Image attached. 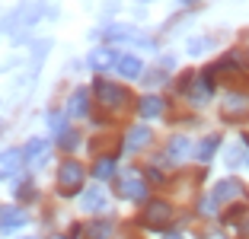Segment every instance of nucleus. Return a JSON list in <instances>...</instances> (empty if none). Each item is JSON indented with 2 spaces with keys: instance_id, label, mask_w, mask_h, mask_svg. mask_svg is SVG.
I'll return each instance as SVG.
<instances>
[{
  "instance_id": "nucleus-7",
  "label": "nucleus",
  "mask_w": 249,
  "mask_h": 239,
  "mask_svg": "<svg viewBox=\"0 0 249 239\" xmlns=\"http://www.w3.org/2000/svg\"><path fill=\"white\" fill-rule=\"evenodd\" d=\"M150 140H154V128H144V124L128 128V134H124V150L134 153V150H141V147H147Z\"/></svg>"
},
{
  "instance_id": "nucleus-11",
  "label": "nucleus",
  "mask_w": 249,
  "mask_h": 239,
  "mask_svg": "<svg viewBox=\"0 0 249 239\" xmlns=\"http://www.w3.org/2000/svg\"><path fill=\"white\" fill-rule=\"evenodd\" d=\"M138 112L144 118H160L163 112H166V102H163L160 96H144V99L138 102Z\"/></svg>"
},
{
  "instance_id": "nucleus-8",
  "label": "nucleus",
  "mask_w": 249,
  "mask_h": 239,
  "mask_svg": "<svg viewBox=\"0 0 249 239\" xmlns=\"http://www.w3.org/2000/svg\"><path fill=\"white\" fill-rule=\"evenodd\" d=\"M214 198H217L220 204H230V201H236V198H246V188H243L236 179H224V182H217Z\"/></svg>"
},
{
  "instance_id": "nucleus-26",
  "label": "nucleus",
  "mask_w": 249,
  "mask_h": 239,
  "mask_svg": "<svg viewBox=\"0 0 249 239\" xmlns=\"http://www.w3.org/2000/svg\"><path fill=\"white\" fill-rule=\"evenodd\" d=\"M144 3H147V0H144Z\"/></svg>"
},
{
  "instance_id": "nucleus-18",
  "label": "nucleus",
  "mask_w": 249,
  "mask_h": 239,
  "mask_svg": "<svg viewBox=\"0 0 249 239\" xmlns=\"http://www.w3.org/2000/svg\"><path fill=\"white\" fill-rule=\"evenodd\" d=\"M217 147H220V137H217V134H211L208 140H201V144H198V153H195V156L201 159V163H211V156H214V150H217Z\"/></svg>"
},
{
  "instance_id": "nucleus-13",
  "label": "nucleus",
  "mask_w": 249,
  "mask_h": 239,
  "mask_svg": "<svg viewBox=\"0 0 249 239\" xmlns=\"http://www.w3.org/2000/svg\"><path fill=\"white\" fill-rule=\"evenodd\" d=\"M112 175H115V156L106 153L93 163V179H112Z\"/></svg>"
},
{
  "instance_id": "nucleus-12",
  "label": "nucleus",
  "mask_w": 249,
  "mask_h": 239,
  "mask_svg": "<svg viewBox=\"0 0 249 239\" xmlns=\"http://www.w3.org/2000/svg\"><path fill=\"white\" fill-rule=\"evenodd\" d=\"M26 223V210L22 207H3L0 210V230H16Z\"/></svg>"
},
{
  "instance_id": "nucleus-22",
  "label": "nucleus",
  "mask_w": 249,
  "mask_h": 239,
  "mask_svg": "<svg viewBox=\"0 0 249 239\" xmlns=\"http://www.w3.org/2000/svg\"><path fill=\"white\" fill-rule=\"evenodd\" d=\"M208 48H211V38H195V42H189V54H205Z\"/></svg>"
},
{
  "instance_id": "nucleus-19",
  "label": "nucleus",
  "mask_w": 249,
  "mask_h": 239,
  "mask_svg": "<svg viewBox=\"0 0 249 239\" xmlns=\"http://www.w3.org/2000/svg\"><path fill=\"white\" fill-rule=\"evenodd\" d=\"M189 137H173L169 140V159H173V163H179V159L185 156V153H189Z\"/></svg>"
},
{
  "instance_id": "nucleus-3",
  "label": "nucleus",
  "mask_w": 249,
  "mask_h": 239,
  "mask_svg": "<svg viewBox=\"0 0 249 239\" xmlns=\"http://www.w3.org/2000/svg\"><path fill=\"white\" fill-rule=\"evenodd\" d=\"M141 226H147V230H166L169 223H173V204L166 201H147L144 210H141L138 217Z\"/></svg>"
},
{
  "instance_id": "nucleus-25",
  "label": "nucleus",
  "mask_w": 249,
  "mask_h": 239,
  "mask_svg": "<svg viewBox=\"0 0 249 239\" xmlns=\"http://www.w3.org/2000/svg\"><path fill=\"white\" fill-rule=\"evenodd\" d=\"M179 3H185V7H195L198 0H179Z\"/></svg>"
},
{
  "instance_id": "nucleus-5",
  "label": "nucleus",
  "mask_w": 249,
  "mask_h": 239,
  "mask_svg": "<svg viewBox=\"0 0 249 239\" xmlns=\"http://www.w3.org/2000/svg\"><path fill=\"white\" fill-rule=\"evenodd\" d=\"M224 121H246L249 118V96L243 93H230L227 102H224V109H220Z\"/></svg>"
},
{
  "instance_id": "nucleus-16",
  "label": "nucleus",
  "mask_w": 249,
  "mask_h": 239,
  "mask_svg": "<svg viewBox=\"0 0 249 239\" xmlns=\"http://www.w3.org/2000/svg\"><path fill=\"white\" fill-rule=\"evenodd\" d=\"M118 73H122V77H138L141 70H144V67H141V61L134 58V54H124V58H118Z\"/></svg>"
},
{
  "instance_id": "nucleus-15",
  "label": "nucleus",
  "mask_w": 249,
  "mask_h": 239,
  "mask_svg": "<svg viewBox=\"0 0 249 239\" xmlns=\"http://www.w3.org/2000/svg\"><path fill=\"white\" fill-rule=\"evenodd\" d=\"M103 207H106V195H103V188H89V191H83V210L96 214V210H103Z\"/></svg>"
},
{
  "instance_id": "nucleus-2",
  "label": "nucleus",
  "mask_w": 249,
  "mask_h": 239,
  "mask_svg": "<svg viewBox=\"0 0 249 239\" xmlns=\"http://www.w3.org/2000/svg\"><path fill=\"white\" fill-rule=\"evenodd\" d=\"M83 179H87V169L77 163V159H64L58 166V195L61 198H73L83 188Z\"/></svg>"
},
{
  "instance_id": "nucleus-14",
  "label": "nucleus",
  "mask_w": 249,
  "mask_h": 239,
  "mask_svg": "<svg viewBox=\"0 0 249 239\" xmlns=\"http://www.w3.org/2000/svg\"><path fill=\"white\" fill-rule=\"evenodd\" d=\"M112 236V223L106 220H93V223L83 226V239H109Z\"/></svg>"
},
{
  "instance_id": "nucleus-6",
  "label": "nucleus",
  "mask_w": 249,
  "mask_h": 239,
  "mask_svg": "<svg viewBox=\"0 0 249 239\" xmlns=\"http://www.w3.org/2000/svg\"><path fill=\"white\" fill-rule=\"evenodd\" d=\"M22 163H26V150H3L0 153V179H10V175H16L22 169Z\"/></svg>"
},
{
  "instance_id": "nucleus-27",
  "label": "nucleus",
  "mask_w": 249,
  "mask_h": 239,
  "mask_svg": "<svg viewBox=\"0 0 249 239\" xmlns=\"http://www.w3.org/2000/svg\"><path fill=\"white\" fill-rule=\"evenodd\" d=\"M54 239H58V236H54Z\"/></svg>"
},
{
  "instance_id": "nucleus-20",
  "label": "nucleus",
  "mask_w": 249,
  "mask_h": 239,
  "mask_svg": "<svg viewBox=\"0 0 249 239\" xmlns=\"http://www.w3.org/2000/svg\"><path fill=\"white\" fill-rule=\"evenodd\" d=\"M217 198H201V201H198V214H205V217H214V214H217Z\"/></svg>"
},
{
  "instance_id": "nucleus-4",
  "label": "nucleus",
  "mask_w": 249,
  "mask_h": 239,
  "mask_svg": "<svg viewBox=\"0 0 249 239\" xmlns=\"http://www.w3.org/2000/svg\"><path fill=\"white\" fill-rule=\"evenodd\" d=\"M115 191L122 198H131V201H147V182L138 172H128L122 179H115Z\"/></svg>"
},
{
  "instance_id": "nucleus-23",
  "label": "nucleus",
  "mask_w": 249,
  "mask_h": 239,
  "mask_svg": "<svg viewBox=\"0 0 249 239\" xmlns=\"http://www.w3.org/2000/svg\"><path fill=\"white\" fill-rule=\"evenodd\" d=\"M36 195V185H19V188H16V198H19V201H26V198H32Z\"/></svg>"
},
{
  "instance_id": "nucleus-9",
  "label": "nucleus",
  "mask_w": 249,
  "mask_h": 239,
  "mask_svg": "<svg viewBox=\"0 0 249 239\" xmlns=\"http://www.w3.org/2000/svg\"><path fill=\"white\" fill-rule=\"evenodd\" d=\"M67 115H71V118H87V115H89V93H87V89H77V93H71Z\"/></svg>"
},
{
  "instance_id": "nucleus-17",
  "label": "nucleus",
  "mask_w": 249,
  "mask_h": 239,
  "mask_svg": "<svg viewBox=\"0 0 249 239\" xmlns=\"http://www.w3.org/2000/svg\"><path fill=\"white\" fill-rule=\"evenodd\" d=\"M45 150H48V144H45V140H29V144H26V159H29V163H45Z\"/></svg>"
},
{
  "instance_id": "nucleus-10",
  "label": "nucleus",
  "mask_w": 249,
  "mask_h": 239,
  "mask_svg": "<svg viewBox=\"0 0 249 239\" xmlns=\"http://www.w3.org/2000/svg\"><path fill=\"white\" fill-rule=\"evenodd\" d=\"M112 64H118V58H115V51H112V48H96L93 54H89V67H93L96 73L109 70Z\"/></svg>"
},
{
  "instance_id": "nucleus-24",
  "label": "nucleus",
  "mask_w": 249,
  "mask_h": 239,
  "mask_svg": "<svg viewBox=\"0 0 249 239\" xmlns=\"http://www.w3.org/2000/svg\"><path fill=\"white\" fill-rule=\"evenodd\" d=\"M163 239H185V236H179V233H169V236H163Z\"/></svg>"
},
{
  "instance_id": "nucleus-1",
  "label": "nucleus",
  "mask_w": 249,
  "mask_h": 239,
  "mask_svg": "<svg viewBox=\"0 0 249 239\" xmlns=\"http://www.w3.org/2000/svg\"><path fill=\"white\" fill-rule=\"evenodd\" d=\"M93 93H96V99H99V105H103L106 112H122V109L131 105V93L124 86H118V83L103 80V77L93 80Z\"/></svg>"
},
{
  "instance_id": "nucleus-21",
  "label": "nucleus",
  "mask_w": 249,
  "mask_h": 239,
  "mask_svg": "<svg viewBox=\"0 0 249 239\" xmlns=\"http://www.w3.org/2000/svg\"><path fill=\"white\" fill-rule=\"evenodd\" d=\"M61 147H64V150H73V147L80 144V137H77V131H64V134H61Z\"/></svg>"
}]
</instances>
